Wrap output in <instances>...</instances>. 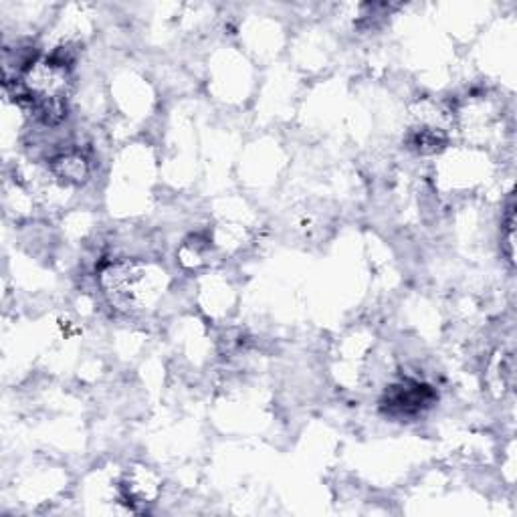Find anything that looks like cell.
Masks as SVG:
<instances>
[{"label":"cell","instance_id":"6da1fadb","mask_svg":"<svg viewBox=\"0 0 517 517\" xmlns=\"http://www.w3.org/2000/svg\"><path fill=\"white\" fill-rule=\"evenodd\" d=\"M69 93V65L57 57L29 63L15 83L17 101L45 126H59L67 118Z\"/></svg>","mask_w":517,"mask_h":517},{"label":"cell","instance_id":"7a4b0ae2","mask_svg":"<svg viewBox=\"0 0 517 517\" xmlns=\"http://www.w3.org/2000/svg\"><path fill=\"white\" fill-rule=\"evenodd\" d=\"M99 281L108 301L124 314L140 312L158 291L154 273L138 259L112 261L101 269Z\"/></svg>","mask_w":517,"mask_h":517},{"label":"cell","instance_id":"3957f363","mask_svg":"<svg viewBox=\"0 0 517 517\" xmlns=\"http://www.w3.org/2000/svg\"><path fill=\"white\" fill-rule=\"evenodd\" d=\"M435 400H437V394L431 386L406 380V382L392 384L386 390L380 404L386 415L396 419H410L431 408Z\"/></svg>","mask_w":517,"mask_h":517},{"label":"cell","instance_id":"277c9868","mask_svg":"<svg viewBox=\"0 0 517 517\" xmlns=\"http://www.w3.org/2000/svg\"><path fill=\"white\" fill-rule=\"evenodd\" d=\"M51 170L63 184H83L89 178L87 160L75 152L55 156L51 160Z\"/></svg>","mask_w":517,"mask_h":517},{"label":"cell","instance_id":"5b68a950","mask_svg":"<svg viewBox=\"0 0 517 517\" xmlns=\"http://www.w3.org/2000/svg\"><path fill=\"white\" fill-rule=\"evenodd\" d=\"M408 144L419 154H435L447 144V136L439 128H417L408 136Z\"/></svg>","mask_w":517,"mask_h":517},{"label":"cell","instance_id":"8992f818","mask_svg":"<svg viewBox=\"0 0 517 517\" xmlns=\"http://www.w3.org/2000/svg\"><path fill=\"white\" fill-rule=\"evenodd\" d=\"M501 241H503V251H505L507 261L513 265L515 263V204H513V200L507 204V211L503 217Z\"/></svg>","mask_w":517,"mask_h":517}]
</instances>
